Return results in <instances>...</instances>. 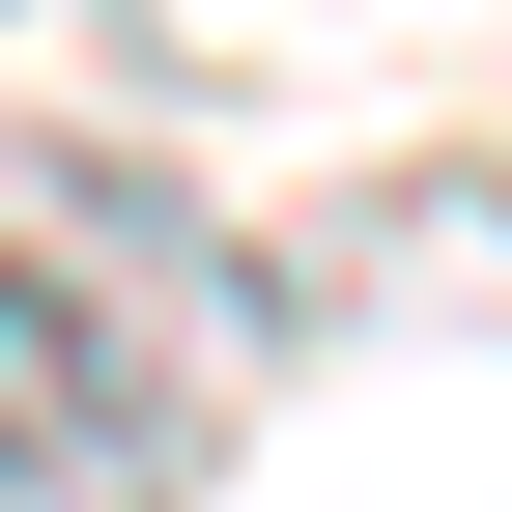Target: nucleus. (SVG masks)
Here are the masks:
<instances>
[{
    "label": "nucleus",
    "mask_w": 512,
    "mask_h": 512,
    "mask_svg": "<svg viewBox=\"0 0 512 512\" xmlns=\"http://www.w3.org/2000/svg\"><path fill=\"white\" fill-rule=\"evenodd\" d=\"M200 427H228L200 285H171L86 171H29V200H0V484H57V512H171V484H200Z\"/></svg>",
    "instance_id": "nucleus-1"
}]
</instances>
